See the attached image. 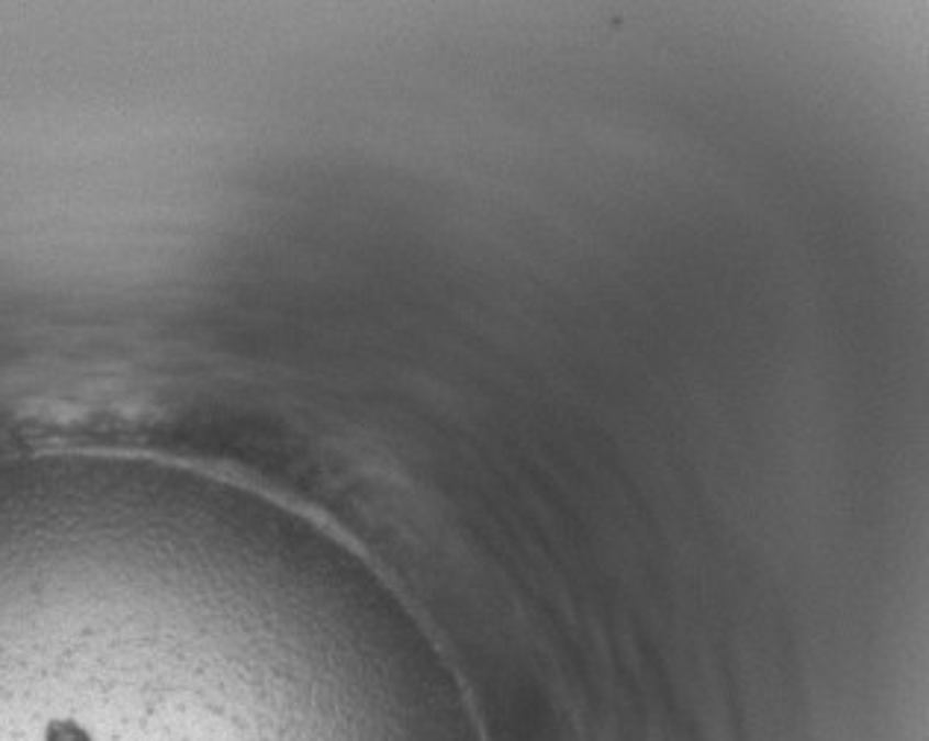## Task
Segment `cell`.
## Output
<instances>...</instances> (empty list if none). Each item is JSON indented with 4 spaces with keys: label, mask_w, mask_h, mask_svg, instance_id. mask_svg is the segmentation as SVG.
<instances>
[{
    "label": "cell",
    "mask_w": 929,
    "mask_h": 741,
    "mask_svg": "<svg viewBox=\"0 0 929 741\" xmlns=\"http://www.w3.org/2000/svg\"><path fill=\"white\" fill-rule=\"evenodd\" d=\"M45 741H91V736L74 721H54L47 727Z\"/></svg>",
    "instance_id": "obj_1"
}]
</instances>
